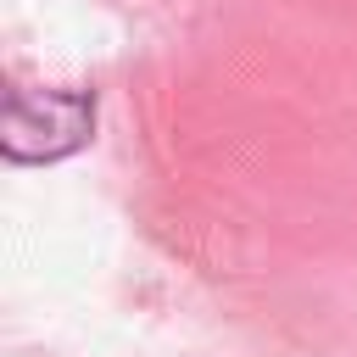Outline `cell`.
<instances>
[{
    "label": "cell",
    "mask_w": 357,
    "mask_h": 357,
    "mask_svg": "<svg viewBox=\"0 0 357 357\" xmlns=\"http://www.w3.org/2000/svg\"><path fill=\"white\" fill-rule=\"evenodd\" d=\"M89 134V100L67 95V89H11L6 95V156L11 162H50L67 156L73 145H84Z\"/></svg>",
    "instance_id": "cell-1"
}]
</instances>
